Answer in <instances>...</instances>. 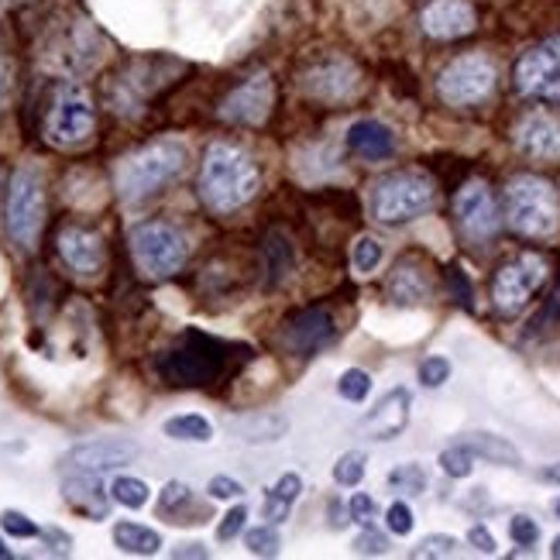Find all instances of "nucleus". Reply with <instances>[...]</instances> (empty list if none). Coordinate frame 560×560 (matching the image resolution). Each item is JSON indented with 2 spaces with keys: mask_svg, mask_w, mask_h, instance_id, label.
Here are the masks:
<instances>
[{
  "mask_svg": "<svg viewBox=\"0 0 560 560\" xmlns=\"http://www.w3.org/2000/svg\"><path fill=\"white\" fill-rule=\"evenodd\" d=\"M544 282H547V261L540 255H520L499 269L492 282V303L499 313H520Z\"/></svg>",
  "mask_w": 560,
  "mask_h": 560,
  "instance_id": "9d476101",
  "label": "nucleus"
},
{
  "mask_svg": "<svg viewBox=\"0 0 560 560\" xmlns=\"http://www.w3.org/2000/svg\"><path fill=\"white\" fill-rule=\"evenodd\" d=\"M337 340V324H334V316L330 310H320V306H313V310H303L296 313L292 320L285 324V345L296 351L300 358H313V354H320L324 348H330Z\"/></svg>",
  "mask_w": 560,
  "mask_h": 560,
  "instance_id": "2eb2a0df",
  "label": "nucleus"
},
{
  "mask_svg": "<svg viewBox=\"0 0 560 560\" xmlns=\"http://www.w3.org/2000/svg\"><path fill=\"white\" fill-rule=\"evenodd\" d=\"M550 553H553V557H557V560H560V537H557V540H553V547H550Z\"/></svg>",
  "mask_w": 560,
  "mask_h": 560,
  "instance_id": "5fc2aeb1",
  "label": "nucleus"
},
{
  "mask_svg": "<svg viewBox=\"0 0 560 560\" xmlns=\"http://www.w3.org/2000/svg\"><path fill=\"white\" fill-rule=\"evenodd\" d=\"M505 221L516 234L544 241L560 231V192L544 176H516L505 186Z\"/></svg>",
  "mask_w": 560,
  "mask_h": 560,
  "instance_id": "20e7f679",
  "label": "nucleus"
},
{
  "mask_svg": "<svg viewBox=\"0 0 560 560\" xmlns=\"http://www.w3.org/2000/svg\"><path fill=\"white\" fill-rule=\"evenodd\" d=\"M364 478V454L361 451H348L337 457L334 465V481L340 485V489H354V485H361Z\"/></svg>",
  "mask_w": 560,
  "mask_h": 560,
  "instance_id": "473e14b6",
  "label": "nucleus"
},
{
  "mask_svg": "<svg viewBox=\"0 0 560 560\" xmlns=\"http://www.w3.org/2000/svg\"><path fill=\"white\" fill-rule=\"evenodd\" d=\"M454 217H457V231L465 234V241H471V245H489V241L499 234V224H502L492 189L478 179H471L457 189Z\"/></svg>",
  "mask_w": 560,
  "mask_h": 560,
  "instance_id": "9b49d317",
  "label": "nucleus"
},
{
  "mask_svg": "<svg viewBox=\"0 0 560 560\" xmlns=\"http://www.w3.org/2000/svg\"><path fill=\"white\" fill-rule=\"evenodd\" d=\"M62 499L69 509H77L86 520H104L110 513V489H104V481L96 471H69L62 481Z\"/></svg>",
  "mask_w": 560,
  "mask_h": 560,
  "instance_id": "aec40b11",
  "label": "nucleus"
},
{
  "mask_svg": "<svg viewBox=\"0 0 560 560\" xmlns=\"http://www.w3.org/2000/svg\"><path fill=\"white\" fill-rule=\"evenodd\" d=\"M261 186L255 159L231 141H213L200 168V200L213 213H234L245 207Z\"/></svg>",
  "mask_w": 560,
  "mask_h": 560,
  "instance_id": "f257e3e1",
  "label": "nucleus"
},
{
  "mask_svg": "<svg viewBox=\"0 0 560 560\" xmlns=\"http://www.w3.org/2000/svg\"><path fill=\"white\" fill-rule=\"evenodd\" d=\"M544 478H547V481H560V465H557V468H547Z\"/></svg>",
  "mask_w": 560,
  "mask_h": 560,
  "instance_id": "603ef678",
  "label": "nucleus"
},
{
  "mask_svg": "<svg viewBox=\"0 0 560 560\" xmlns=\"http://www.w3.org/2000/svg\"><path fill=\"white\" fill-rule=\"evenodd\" d=\"M388 485L409 492V495H420L427 489V471H423V465H402V468H396L393 475H388Z\"/></svg>",
  "mask_w": 560,
  "mask_h": 560,
  "instance_id": "4c0bfd02",
  "label": "nucleus"
},
{
  "mask_svg": "<svg viewBox=\"0 0 560 560\" xmlns=\"http://www.w3.org/2000/svg\"><path fill=\"white\" fill-rule=\"evenodd\" d=\"M110 499L117 505H125V509H144V505H149V499H152V489L141 478H135V475H117L110 481Z\"/></svg>",
  "mask_w": 560,
  "mask_h": 560,
  "instance_id": "7c9ffc66",
  "label": "nucleus"
},
{
  "mask_svg": "<svg viewBox=\"0 0 560 560\" xmlns=\"http://www.w3.org/2000/svg\"><path fill=\"white\" fill-rule=\"evenodd\" d=\"M173 557H210V550L203 544H186V547L173 550Z\"/></svg>",
  "mask_w": 560,
  "mask_h": 560,
  "instance_id": "3c124183",
  "label": "nucleus"
},
{
  "mask_svg": "<svg viewBox=\"0 0 560 560\" xmlns=\"http://www.w3.org/2000/svg\"><path fill=\"white\" fill-rule=\"evenodd\" d=\"M557 516H560V499H557Z\"/></svg>",
  "mask_w": 560,
  "mask_h": 560,
  "instance_id": "6e6d98bb",
  "label": "nucleus"
},
{
  "mask_svg": "<svg viewBox=\"0 0 560 560\" xmlns=\"http://www.w3.org/2000/svg\"><path fill=\"white\" fill-rule=\"evenodd\" d=\"M231 430L241 436L245 444H276L289 433V420L282 412H269V409H258V412H248V417H237L231 423Z\"/></svg>",
  "mask_w": 560,
  "mask_h": 560,
  "instance_id": "393cba45",
  "label": "nucleus"
},
{
  "mask_svg": "<svg viewBox=\"0 0 560 560\" xmlns=\"http://www.w3.org/2000/svg\"><path fill=\"white\" fill-rule=\"evenodd\" d=\"M114 544L120 553H131V557H152L162 550V537L152 526L128 523V520L114 526Z\"/></svg>",
  "mask_w": 560,
  "mask_h": 560,
  "instance_id": "cd10ccee",
  "label": "nucleus"
},
{
  "mask_svg": "<svg viewBox=\"0 0 560 560\" xmlns=\"http://www.w3.org/2000/svg\"><path fill=\"white\" fill-rule=\"evenodd\" d=\"M245 547H248L255 557H276V553H279V547H282L276 523H269V526L261 523V526L248 529V533H245Z\"/></svg>",
  "mask_w": 560,
  "mask_h": 560,
  "instance_id": "72a5a7b5",
  "label": "nucleus"
},
{
  "mask_svg": "<svg viewBox=\"0 0 560 560\" xmlns=\"http://www.w3.org/2000/svg\"><path fill=\"white\" fill-rule=\"evenodd\" d=\"M441 468H444V475H451V478H468V475L475 471V454H471L465 444L447 447V451L441 454Z\"/></svg>",
  "mask_w": 560,
  "mask_h": 560,
  "instance_id": "e433bc0d",
  "label": "nucleus"
},
{
  "mask_svg": "<svg viewBox=\"0 0 560 560\" xmlns=\"http://www.w3.org/2000/svg\"><path fill=\"white\" fill-rule=\"evenodd\" d=\"M59 255L69 265V272L80 276V279H96L104 272V261H107L104 237L86 231V228H62L59 231Z\"/></svg>",
  "mask_w": 560,
  "mask_h": 560,
  "instance_id": "dca6fc26",
  "label": "nucleus"
},
{
  "mask_svg": "<svg viewBox=\"0 0 560 560\" xmlns=\"http://www.w3.org/2000/svg\"><path fill=\"white\" fill-rule=\"evenodd\" d=\"M42 540L52 544L56 553H69V547H72V537H69V533H62V529H42Z\"/></svg>",
  "mask_w": 560,
  "mask_h": 560,
  "instance_id": "8fccbe9b",
  "label": "nucleus"
},
{
  "mask_svg": "<svg viewBox=\"0 0 560 560\" xmlns=\"http://www.w3.org/2000/svg\"><path fill=\"white\" fill-rule=\"evenodd\" d=\"M131 255H135V265H138L141 276L168 279L186 265L189 245L173 224L149 221V224H138L131 231Z\"/></svg>",
  "mask_w": 560,
  "mask_h": 560,
  "instance_id": "423d86ee",
  "label": "nucleus"
},
{
  "mask_svg": "<svg viewBox=\"0 0 560 560\" xmlns=\"http://www.w3.org/2000/svg\"><path fill=\"white\" fill-rule=\"evenodd\" d=\"M265 272H269V285H279L292 272V245L279 231L265 241Z\"/></svg>",
  "mask_w": 560,
  "mask_h": 560,
  "instance_id": "c756f323",
  "label": "nucleus"
},
{
  "mask_svg": "<svg viewBox=\"0 0 560 560\" xmlns=\"http://www.w3.org/2000/svg\"><path fill=\"white\" fill-rule=\"evenodd\" d=\"M162 433L168 441H183V444H207L213 441V423L200 412H183V417H173L162 423Z\"/></svg>",
  "mask_w": 560,
  "mask_h": 560,
  "instance_id": "c85d7f7f",
  "label": "nucleus"
},
{
  "mask_svg": "<svg viewBox=\"0 0 560 560\" xmlns=\"http://www.w3.org/2000/svg\"><path fill=\"white\" fill-rule=\"evenodd\" d=\"M465 444L475 457H485V460H492V465H505V468H516L523 465V454L505 441V436H495V433H468Z\"/></svg>",
  "mask_w": 560,
  "mask_h": 560,
  "instance_id": "bb28decb",
  "label": "nucleus"
},
{
  "mask_svg": "<svg viewBox=\"0 0 560 560\" xmlns=\"http://www.w3.org/2000/svg\"><path fill=\"white\" fill-rule=\"evenodd\" d=\"M409 409H412L409 388H393V393H385L375 402V409L364 412L358 430L369 436V441H396V436L409 427Z\"/></svg>",
  "mask_w": 560,
  "mask_h": 560,
  "instance_id": "f3484780",
  "label": "nucleus"
},
{
  "mask_svg": "<svg viewBox=\"0 0 560 560\" xmlns=\"http://www.w3.org/2000/svg\"><path fill=\"white\" fill-rule=\"evenodd\" d=\"M447 378H451V361H447V358L433 354V358H427V361L420 364V382H423L427 388H441Z\"/></svg>",
  "mask_w": 560,
  "mask_h": 560,
  "instance_id": "ea45409f",
  "label": "nucleus"
},
{
  "mask_svg": "<svg viewBox=\"0 0 560 560\" xmlns=\"http://www.w3.org/2000/svg\"><path fill=\"white\" fill-rule=\"evenodd\" d=\"M4 217H8V234L14 237V245H21L24 252H35L42 237V224H45V189L35 168H18L11 176Z\"/></svg>",
  "mask_w": 560,
  "mask_h": 560,
  "instance_id": "0eeeda50",
  "label": "nucleus"
},
{
  "mask_svg": "<svg viewBox=\"0 0 560 560\" xmlns=\"http://www.w3.org/2000/svg\"><path fill=\"white\" fill-rule=\"evenodd\" d=\"M141 454V447L135 441H125V436H101V441H86L80 447H72L66 454V471H114V468H125Z\"/></svg>",
  "mask_w": 560,
  "mask_h": 560,
  "instance_id": "4468645a",
  "label": "nucleus"
},
{
  "mask_svg": "<svg viewBox=\"0 0 560 560\" xmlns=\"http://www.w3.org/2000/svg\"><path fill=\"white\" fill-rule=\"evenodd\" d=\"M454 553H457V540L447 537V533H433V537H427L412 550V557H454Z\"/></svg>",
  "mask_w": 560,
  "mask_h": 560,
  "instance_id": "79ce46f5",
  "label": "nucleus"
},
{
  "mask_svg": "<svg viewBox=\"0 0 560 560\" xmlns=\"http://www.w3.org/2000/svg\"><path fill=\"white\" fill-rule=\"evenodd\" d=\"M306 90L310 96H316V101H324V104H348L361 90V77L351 62H327L310 72Z\"/></svg>",
  "mask_w": 560,
  "mask_h": 560,
  "instance_id": "412c9836",
  "label": "nucleus"
},
{
  "mask_svg": "<svg viewBox=\"0 0 560 560\" xmlns=\"http://www.w3.org/2000/svg\"><path fill=\"white\" fill-rule=\"evenodd\" d=\"M237 351H245V348H237L221 337H210L203 330H183L176 337V345L159 354L155 369L165 385L200 388V385H213L221 375H228Z\"/></svg>",
  "mask_w": 560,
  "mask_h": 560,
  "instance_id": "f03ea898",
  "label": "nucleus"
},
{
  "mask_svg": "<svg viewBox=\"0 0 560 560\" xmlns=\"http://www.w3.org/2000/svg\"><path fill=\"white\" fill-rule=\"evenodd\" d=\"M378 513V505L372 495H364V492H354L348 499V523H358V526H369Z\"/></svg>",
  "mask_w": 560,
  "mask_h": 560,
  "instance_id": "a19ab883",
  "label": "nucleus"
},
{
  "mask_svg": "<svg viewBox=\"0 0 560 560\" xmlns=\"http://www.w3.org/2000/svg\"><path fill=\"white\" fill-rule=\"evenodd\" d=\"M354 550H358V553H364V557H382V553L388 550V540H385V533H378V529L369 523V526H364V529L358 533Z\"/></svg>",
  "mask_w": 560,
  "mask_h": 560,
  "instance_id": "c03bdc74",
  "label": "nucleus"
},
{
  "mask_svg": "<svg viewBox=\"0 0 560 560\" xmlns=\"http://www.w3.org/2000/svg\"><path fill=\"white\" fill-rule=\"evenodd\" d=\"M245 523H248V505H234L231 513L221 520V526H217V540H221V544L234 540L237 533L245 529Z\"/></svg>",
  "mask_w": 560,
  "mask_h": 560,
  "instance_id": "a18cd8bd",
  "label": "nucleus"
},
{
  "mask_svg": "<svg viewBox=\"0 0 560 560\" xmlns=\"http://www.w3.org/2000/svg\"><path fill=\"white\" fill-rule=\"evenodd\" d=\"M186 162H189V152H186L183 141L162 138V141L144 144L141 152L128 155L125 162L117 165L120 200L138 203L144 197H152V192H159L168 183H176L186 173Z\"/></svg>",
  "mask_w": 560,
  "mask_h": 560,
  "instance_id": "7ed1b4c3",
  "label": "nucleus"
},
{
  "mask_svg": "<svg viewBox=\"0 0 560 560\" xmlns=\"http://www.w3.org/2000/svg\"><path fill=\"white\" fill-rule=\"evenodd\" d=\"M468 544L478 550V553H495L499 550V544H495V537L485 526H471L468 529Z\"/></svg>",
  "mask_w": 560,
  "mask_h": 560,
  "instance_id": "de8ad7c7",
  "label": "nucleus"
},
{
  "mask_svg": "<svg viewBox=\"0 0 560 560\" xmlns=\"http://www.w3.org/2000/svg\"><path fill=\"white\" fill-rule=\"evenodd\" d=\"M509 537H513L516 547H537L540 544V526L529 516H513L509 520Z\"/></svg>",
  "mask_w": 560,
  "mask_h": 560,
  "instance_id": "58836bf2",
  "label": "nucleus"
},
{
  "mask_svg": "<svg viewBox=\"0 0 560 560\" xmlns=\"http://www.w3.org/2000/svg\"><path fill=\"white\" fill-rule=\"evenodd\" d=\"M0 529H4L8 537H14V540H35V537H42V529L24 513H18V509H4V513H0Z\"/></svg>",
  "mask_w": 560,
  "mask_h": 560,
  "instance_id": "c9c22d12",
  "label": "nucleus"
},
{
  "mask_svg": "<svg viewBox=\"0 0 560 560\" xmlns=\"http://www.w3.org/2000/svg\"><path fill=\"white\" fill-rule=\"evenodd\" d=\"M495 83H499L495 62L481 52H468L444 66L441 80H436V93L451 107H478L495 93Z\"/></svg>",
  "mask_w": 560,
  "mask_h": 560,
  "instance_id": "6e6552de",
  "label": "nucleus"
},
{
  "mask_svg": "<svg viewBox=\"0 0 560 560\" xmlns=\"http://www.w3.org/2000/svg\"><path fill=\"white\" fill-rule=\"evenodd\" d=\"M385 523H388V529L396 533V537H409L412 523H417V520H412V509L406 502H393L385 509Z\"/></svg>",
  "mask_w": 560,
  "mask_h": 560,
  "instance_id": "37998d69",
  "label": "nucleus"
},
{
  "mask_svg": "<svg viewBox=\"0 0 560 560\" xmlns=\"http://www.w3.org/2000/svg\"><path fill=\"white\" fill-rule=\"evenodd\" d=\"M303 495V478L296 475V471H285L272 489H269V495H265V502H261V516L269 520V523H285L289 520V513H292V505H296V499Z\"/></svg>",
  "mask_w": 560,
  "mask_h": 560,
  "instance_id": "a878e982",
  "label": "nucleus"
},
{
  "mask_svg": "<svg viewBox=\"0 0 560 560\" xmlns=\"http://www.w3.org/2000/svg\"><path fill=\"white\" fill-rule=\"evenodd\" d=\"M382 245L375 237H361L358 245H354V252H351V265H354V272H361V276H372L378 265H382Z\"/></svg>",
  "mask_w": 560,
  "mask_h": 560,
  "instance_id": "f704fd0d",
  "label": "nucleus"
},
{
  "mask_svg": "<svg viewBox=\"0 0 560 560\" xmlns=\"http://www.w3.org/2000/svg\"><path fill=\"white\" fill-rule=\"evenodd\" d=\"M8 557H14V553H11V550L4 547V540H0V560H8Z\"/></svg>",
  "mask_w": 560,
  "mask_h": 560,
  "instance_id": "864d4df0",
  "label": "nucleus"
},
{
  "mask_svg": "<svg viewBox=\"0 0 560 560\" xmlns=\"http://www.w3.org/2000/svg\"><path fill=\"white\" fill-rule=\"evenodd\" d=\"M475 8L468 0H430L420 14V24L430 38H441V42H451V38H460L475 32Z\"/></svg>",
  "mask_w": 560,
  "mask_h": 560,
  "instance_id": "6ab92c4d",
  "label": "nucleus"
},
{
  "mask_svg": "<svg viewBox=\"0 0 560 560\" xmlns=\"http://www.w3.org/2000/svg\"><path fill=\"white\" fill-rule=\"evenodd\" d=\"M207 492H210V499H241L245 495V485L231 475H217V478H210Z\"/></svg>",
  "mask_w": 560,
  "mask_h": 560,
  "instance_id": "49530a36",
  "label": "nucleus"
},
{
  "mask_svg": "<svg viewBox=\"0 0 560 560\" xmlns=\"http://www.w3.org/2000/svg\"><path fill=\"white\" fill-rule=\"evenodd\" d=\"M96 125V110L90 93L77 83H59L56 96H52V107H48L45 117V138L59 144V149H77L93 135Z\"/></svg>",
  "mask_w": 560,
  "mask_h": 560,
  "instance_id": "1a4fd4ad",
  "label": "nucleus"
},
{
  "mask_svg": "<svg viewBox=\"0 0 560 560\" xmlns=\"http://www.w3.org/2000/svg\"><path fill=\"white\" fill-rule=\"evenodd\" d=\"M337 393H340V399H348V402H364L372 393V375L364 369H348L337 382Z\"/></svg>",
  "mask_w": 560,
  "mask_h": 560,
  "instance_id": "2f4dec72",
  "label": "nucleus"
},
{
  "mask_svg": "<svg viewBox=\"0 0 560 560\" xmlns=\"http://www.w3.org/2000/svg\"><path fill=\"white\" fill-rule=\"evenodd\" d=\"M388 296L399 306H420L433 296V279L420 258H399L393 276H388Z\"/></svg>",
  "mask_w": 560,
  "mask_h": 560,
  "instance_id": "5701e85b",
  "label": "nucleus"
},
{
  "mask_svg": "<svg viewBox=\"0 0 560 560\" xmlns=\"http://www.w3.org/2000/svg\"><path fill=\"white\" fill-rule=\"evenodd\" d=\"M11 90H14V69L11 62H0V110L11 104Z\"/></svg>",
  "mask_w": 560,
  "mask_h": 560,
  "instance_id": "09e8293b",
  "label": "nucleus"
},
{
  "mask_svg": "<svg viewBox=\"0 0 560 560\" xmlns=\"http://www.w3.org/2000/svg\"><path fill=\"white\" fill-rule=\"evenodd\" d=\"M348 152H354L358 159L364 162H385L396 155V135L388 125H382V120H354V125L348 128Z\"/></svg>",
  "mask_w": 560,
  "mask_h": 560,
  "instance_id": "4be33fe9",
  "label": "nucleus"
},
{
  "mask_svg": "<svg viewBox=\"0 0 560 560\" xmlns=\"http://www.w3.org/2000/svg\"><path fill=\"white\" fill-rule=\"evenodd\" d=\"M159 516L168 523H203L207 520V509L197 505V495L186 481H168L162 495H159Z\"/></svg>",
  "mask_w": 560,
  "mask_h": 560,
  "instance_id": "b1692460",
  "label": "nucleus"
},
{
  "mask_svg": "<svg viewBox=\"0 0 560 560\" xmlns=\"http://www.w3.org/2000/svg\"><path fill=\"white\" fill-rule=\"evenodd\" d=\"M516 149L533 162H560V117L533 110L516 125Z\"/></svg>",
  "mask_w": 560,
  "mask_h": 560,
  "instance_id": "a211bd4d",
  "label": "nucleus"
},
{
  "mask_svg": "<svg viewBox=\"0 0 560 560\" xmlns=\"http://www.w3.org/2000/svg\"><path fill=\"white\" fill-rule=\"evenodd\" d=\"M436 200L427 173H393L372 186V217L382 224H406L423 217Z\"/></svg>",
  "mask_w": 560,
  "mask_h": 560,
  "instance_id": "39448f33",
  "label": "nucleus"
},
{
  "mask_svg": "<svg viewBox=\"0 0 560 560\" xmlns=\"http://www.w3.org/2000/svg\"><path fill=\"white\" fill-rule=\"evenodd\" d=\"M516 90L523 96L560 104V35L547 38L537 48H529L516 62Z\"/></svg>",
  "mask_w": 560,
  "mask_h": 560,
  "instance_id": "f8f14e48",
  "label": "nucleus"
},
{
  "mask_svg": "<svg viewBox=\"0 0 560 560\" xmlns=\"http://www.w3.org/2000/svg\"><path fill=\"white\" fill-rule=\"evenodd\" d=\"M272 101H276V90H272V77L269 72H255L237 90L228 93V101L221 104V117L228 125H265V117L272 114Z\"/></svg>",
  "mask_w": 560,
  "mask_h": 560,
  "instance_id": "ddd939ff",
  "label": "nucleus"
}]
</instances>
